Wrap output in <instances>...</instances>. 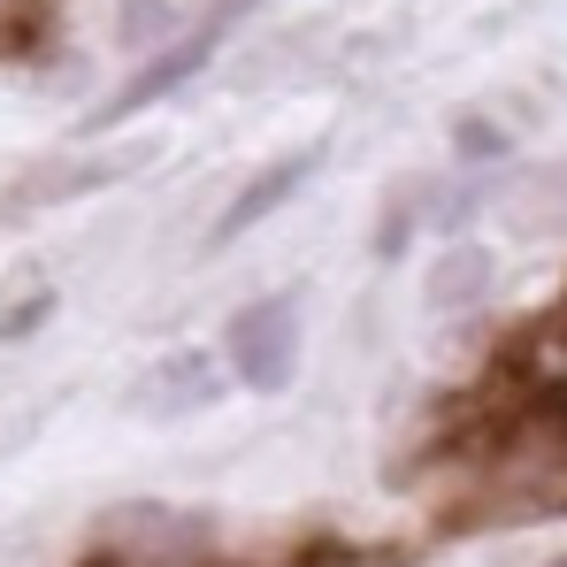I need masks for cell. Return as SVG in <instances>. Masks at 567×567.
Instances as JSON below:
<instances>
[{"label":"cell","mask_w":567,"mask_h":567,"mask_svg":"<svg viewBox=\"0 0 567 567\" xmlns=\"http://www.w3.org/2000/svg\"><path fill=\"white\" fill-rule=\"evenodd\" d=\"M246 8H254V0H215V8H207V16H199V23L185 31V39L154 47V54L138 62V78H123V85H115V93H107L93 115H85V138H100V131H123L131 115H146V107H162L169 93H185L192 78H199V70L215 62L223 31H230V23H238Z\"/></svg>","instance_id":"cell-1"},{"label":"cell","mask_w":567,"mask_h":567,"mask_svg":"<svg viewBox=\"0 0 567 567\" xmlns=\"http://www.w3.org/2000/svg\"><path fill=\"white\" fill-rule=\"evenodd\" d=\"M215 553V522L192 506H115L93 537V567H207Z\"/></svg>","instance_id":"cell-2"},{"label":"cell","mask_w":567,"mask_h":567,"mask_svg":"<svg viewBox=\"0 0 567 567\" xmlns=\"http://www.w3.org/2000/svg\"><path fill=\"white\" fill-rule=\"evenodd\" d=\"M223 369L254 391H284L299 369V299L269 291V299H246L230 322H223Z\"/></svg>","instance_id":"cell-3"},{"label":"cell","mask_w":567,"mask_h":567,"mask_svg":"<svg viewBox=\"0 0 567 567\" xmlns=\"http://www.w3.org/2000/svg\"><path fill=\"white\" fill-rule=\"evenodd\" d=\"M315 169H322V138H315V146H291V154H277V162H261L246 185L230 192V207L215 215V246L246 238L254 223H269L284 199H299V192H307V177H315Z\"/></svg>","instance_id":"cell-4"},{"label":"cell","mask_w":567,"mask_h":567,"mask_svg":"<svg viewBox=\"0 0 567 567\" xmlns=\"http://www.w3.org/2000/svg\"><path fill=\"white\" fill-rule=\"evenodd\" d=\"M138 162H146V154H47V162H31V169L8 185V199H16V207H62V199H93V192L123 185Z\"/></svg>","instance_id":"cell-5"},{"label":"cell","mask_w":567,"mask_h":567,"mask_svg":"<svg viewBox=\"0 0 567 567\" xmlns=\"http://www.w3.org/2000/svg\"><path fill=\"white\" fill-rule=\"evenodd\" d=\"M215 399H223V369H215V353H199V346H177V353L154 361V377H146V414H162V422L207 414Z\"/></svg>","instance_id":"cell-6"},{"label":"cell","mask_w":567,"mask_h":567,"mask_svg":"<svg viewBox=\"0 0 567 567\" xmlns=\"http://www.w3.org/2000/svg\"><path fill=\"white\" fill-rule=\"evenodd\" d=\"M498 277V261H491V246H475V238H453L430 269H422V299H430V315H468L483 307V291Z\"/></svg>","instance_id":"cell-7"},{"label":"cell","mask_w":567,"mask_h":567,"mask_svg":"<svg viewBox=\"0 0 567 567\" xmlns=\"http://www.w3.org/2000/svg\"><path fill=\"white\" fill-rule=\"evenodd\" d=\"M422 215H430V177H399V185H391V199H383V215H377V230H369L377 261H399V254L414 246Z\"/></svg>","instance_id":"cell-8"},{"label":"cell","mask_w":567,"mask_h":567,"mask_svg":"<svg viewBox=\"0 0 567 567\" xmlns=\"http://www.w3.org/2000/svg\"><path fill=\"white\" fill-rule=\"evenodd\" d=\"M506 223H514L522 238H545V230H560V223H567V177H560V169H537L529 185L506 199Z\"/></svg>","instance_id":"cell-9"},{"label":"cell","mask_w":567,"mask_h":567,"mask_svg":"<svg viewBox=\"0 0 567 567\" xmlns=\"http://www.w3.org/2000/svg\"><path fill=\"white\" fill-rule=\"evenodd\" d=\"M177 23V0H115V39L123 47H162Z\"/></svg>","instance_id":"cell-10"},{"label":"cell","mask_w":567,"mask_h":567,"mask_svg":"<svg viewBox=\"0 0 567 567\" xmlns=\"http://www.w3.org/2000/svg\"><path fill=\"white\" fill-rule=\"evenodd\" d=\"M54 23V0H0V54H31Z\"/></svg>","instance_id":"cell-11"},{"label":"cell","mask_w":567,"mask_h":567,"mask_svg":"<svg viewBox=\"0 0 567 567\" xmlns=\"http://www.w3.org/2000/svg\"><path fill=\"white\" fill-rule=\"evenodd\" d=\"M506 146H514V138H506V123H498V115H461V123H453V154H461L468 169L506 162Z\"/></svg>","instance_id":"cell-12"},{"label":"cell","mask_w":567,"mask_h":567,"mask_svg":"<svg viewBox=\"0 0 567 567\" xmlns=\"http://www.w3.org/2000/svg\"><path fill=\"white\" fill-rule=\"evenodd\" d=\"M47 315H54V291H31L23 307H8V322H0V338H31V330H39Z\"/></svg>","instance_id":"cell-13"},{"label":"cell","mask_w":567,"mask_h":567,"mask_svg":"<svg viewBox=\"0 0 567 567\" xmlns=\"http://www.w3.org/2000/svg\"><path fill=\"white\" fill-rule=\"evenodd\" d=\"M553 567H567V560H553Z\"/></svg>","instance_id":"cell-14"}]
</instances>
